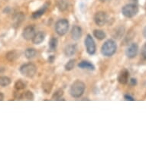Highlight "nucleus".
Wrapping results in <instances>:
<instances>
[{
  "mask_svg": "<svg viewBox=\"0 0 146 146\" xmlns=\"http://www.w3.org/2000/svg\"><path fill=\"white\" fill-rule=\"evenodd\" d=\"M63 96H64V90H61V89H58L53 94L52 100H60Z\"/></svg>",
  "mask_w": 146,
  "mask_h": 146,
  "instance_id": "22",
  "label": "nucleus"
},
{
  "mask_svg": "<svg viewBox=\"0 0 146 146\" xmlns=\"http://www.w3.org/2000/svg\"><path fill=\"white\" fill-rule=\"evenodd\" d=\"M4 100V95L2 93H0V101H2Z\"/></svg>",
  "mask_w": 146,
  "mask_h": 146,
  "instance_id": "32",
  "label": "nucleus"
},
{
  "mask_svg": "<svg viewBox=\"0 0 146 146\" xmlns=\"http://www.w3.org/2000/svg\"><path fill=\"white\" fill-rule=\"evenodd\" d=\"M42 90L45 94H50L52 90V84L50 83H44L42 84Z\"/></svg>",
  "mask_w": 146,
  "mask_h": 146,
  "instance_id": "24",
  "label": "nucleus"
},
{
  "mask_svg": "<svg viewBox=\"0 0 146 146\" xmlns=\"http://www.w3.org/2000/svg\"><path fill=\"white\" fill-rule=\"evenodd\" d=\"M26 87V84L25 82H23L22 80H19L15 82V88L16 90H24L25 88Z\"/></svg>",
  "mask_w": 146,
  "mask_h": 146,
  "instance_id": "23",
  "label": "nucleus"
},
{
  "mask_svg": "<svg viewBox=\"0 0 146 146\" xmlns=\"http://www.w3.org/2000/svg\"><path fill=\"white\" fill-rule=\"evenodd\" d=\"M141 56L144 60H146V43L142 45L141 48Z\"/></svg>",
  "mask_w": 146,
  "mask_h": 146,
  "instance_id": "27",
  "label": "nucleus"
},
{
  "mask_svg": "<svg viewBox=\"0 0 146 146\" xmlns=\"http://www.w3.org/2000/svg\"><path fill=\"white\" fill-rule=\"evenodd\" d=\"M69 29V22L65 19L58 20L55 24V31L59 36H64Z\"/></svg>",
  "mask_w": 146,
  "mask_h": 146,
  "instance_id": "5",
  "label": "nucleus"
},
{
  "mask_svg": "<svg viewBox=\"0 0 146 146\" xmlns=\"http://www.w3.org/2000/svg\"><path fill=\"white\" fill-rule=\"evenodd\" d=\"M139 52V45L137 43H132L125 49V55L129 58H135Z\"/></svg>",
  "mask_w": 146,
  "mask_h": 146,
  "instance_id": "7",
  "label": "nucleus"
},
{
  "mask_svg": "<svg viewBox=\"0 0 146 146\" xmlns=\"http://www.w3.org/2000/svg\"><path fill=\"white\" fill-rule=\"evenodd\" d=\"M142 34H143V36H144V38L146 39V26L143 29V31H142Z\"/></svg>",
  "mask_w": 146,
  "mask_h": 146,
  "instance_id": "31",
  "label": "nucleus"
},
{
  "mask_svg": "<svg viewBox=\"0 0 146 146\" xmlns=\"http://www.w3.org/2000/svg\"><path fill=\"white\" fill-rule=\"evenodd\" d=\"M36 54H37V51H36V50L35 48H27L26 50H25V55L27 59H29V60L35 58L36 56Z\"/></svg>",
  "mask_w": 146,
  "mask_h": 146,
  "instance_id": "17",
  "label": "nucleus"
},
{
  "mask_svg": "<svg viewBox=\"0 0 146 146\" xmlns=\"http://www.w3.org/2000/svg\"><path fill=\"white\" fill-rule=\"evenodd\" d=\"M94 36L97 38L98 40H103L104 38H106V35L103 30H100V29H96L94 31Z\"/></svg>",
  "mask_w": 146,
  "mask_h": 146,
  "instance_id": "18",
  "label": "nucleus"
},
{
  "mask_svg": "<svg viewBox=\"0 0 146 146\" xmlns=\"http://www.w3.org/2000/svg\"><path fill=\"white\" fill-rule=\"evenodd\" d=\"M19 57V53L17 52L15 50H11L9 52H8L7 54H6V55H5V58H6L9 61H10V62L15 61Z\"/></svg>",
  "mask_w": 146,
  "mask_h": 146,
  "instance_id": "16",
  "label": "nucleus"
},
{
  "mask_svg": "<svg viewBox=\"0 0 146 146\" xmlns=\"http://www.w3.org/2000/svg\"><path fill=\"white\" fill-rule=\"evenodd\" d=\"M94 22L98 26H103L107 22V15L104 12H96L94 15Z\"/></svg>",
  "mask_w": 146,
  "mask_h": 146,
  "instance_id": "8",
  "label": "nucleus"
},
{
  "mask_svg": "<svg viewBox=\"0 0 146 146\" xmlns=\"http://www.w3.org/2000/svg\"><path fill=\"white\" fill-rule=\"evenodd\" d=\"M58 39L56 38H51L50 39V41H49V44H48L50 51H55L56 49H57V47H58Z\"/></svg>",
  "mask_w": 146,
  "mask_h": 146,
  "instance_id": "19",
  "label": "nucleus"
},
{
  "mask_svg": "<svg viewBox=\"0 0 146 146\" xmlns=\"http://www.w3.org/2000/svg\"><path fill=\"white\" fill-rule=\"evenodd\" d=\"M54 60H55V57H54V55L49 56V58H48V62L50 63V64H52V63H54Z\"/></svg>",
  "mask_w": 146,
  "mask_h": 146,
  "instance_id": "30",
  "label": "nucleus"
},
{
  "mask_svg": "<svg viewBox=\"0 0 146 146\" xmlns=\"http://www.w3.org/2000/svg\"><path fill=\"white\" fill-rule=\"evenodd\" d=\"M58 8L61 12L66 11L68 8V3L67 0H59L58 2Z\"/></svg>",
  "mask_w": 146,
  "mask_h": 146,
  "instance_id": "21",
  "label": "nucleus"
},
{
  "mask_svg": "<svg viewBox=\"0 0 146 146\" xmlns=\"http://www.w3.org/2000/svg\"><path fill=\"white\" fill-rule=\"evenodd\" d=\"M23 98L27 100H34V94H32L31 91H26L25 93L23 94Z\"/></svg>",
  "mask_w": 146,
  "mask_h": 146,
  "instance_id": "26",
  "label": "nucleus"
},
{
  "mask_svg": "<svg viewBox=\"0 0 146 146\" xmlns=\"http://www.w3.org/2000/svg\"><path fill=\"white\" fill-rule=\"evenodd\" d=\"M124 99L127 101H135V99H134V97H132V96H130L129 94H125L124 96Z\"/></svg>",
  "mask_w": 146,
  "mask_h": 146,
  "instance_id": "28",
  "label": "nucleus"
},
{
  "mask_svg": "<svg viewBox=\"0 0 146 146\" xmlns=\"http://www.w3.org/2000/svg\"><path fill=\"white\" fill-rule=\"evenodd\" d=\"M44 39H45V34L44 33L43 31H38L34 35L32 42L35 44H40L44 41Z\"/></svg>",
  "mask_w": 146,
  "mask_h": 146,
  "instance_id": "13",
  "label": "nucleus"
},
{
  "mask_svg": "<svg viewBox=\"0 0 146 146\" xmlns=\"http://www.w3.org/2000/svg\"><path fill=\"white\" fill-rule=\"evenodd\" d=\"M78 67L80 69H86L88 70H95V66L92 63L89 62L87 60H83L81 62L78 64Z\"/></svg>",
  "mask_w": 146,
  "mask_h": 146,
  "instance_id": "15",
  "label": "nucleus"
},
{
  "mask_svg": "<svg viewBox=\"0 0 146 146\" xmlns=\"http://www.w3.org/2000/svg\"><path fill=\"white\" fill-rule=\"evenodd\" d=\"M77 51V45L76 44H69L64 49V54L67 57H72L74 55Z\"/></svg>",
  "mask_w": 146,
  "mask_h": 146,
  "instance_id": "14",
  "label": "nucleus"
},
{
  "mask_svg": "<svg viewBox=\"0 0 146 146\" xmlns=\"http://www.w3.org/2000/svg\"><path fill=\"white\" fill-rule=\"evenodd\" d=\"M129 84L131 85V86H135V85H137V80L135 79V78H131V79L129 80Z\"/></svg>",
  "mask_w": 146,
  "mask_h": 146,
  "instance_id": "29",
  "label": "nucleus"
},
{
  "mask_svg": "<svg viewBox=\"0 0 146 146\" xmlns=\"http://www.w3.org/2000/svg\"><path fill=\"white\" fill-rule=\"evenodd\" d=\"M139 7L137 4L130 3L124 5L122 9V13L126 18H133L139 13Z\"/></svg>",
  "mask_w": 146,
  "mask_h": 146,
  "instance_id": "4",
  "label": "nucleus"
},
{
  "mask_svg": "<svg viewBox=\"0 0 146 146\" xmlns=\"http://www.w3.org/2000/svg\"><path fill=\"white\" fill-rule=\"evenodd\" d=\"M35 35V29L33 25H28L23 29L22 31V37L26 41L32 40Z\"/></svg>",
  "mask_w": 146,
  "mask_h": 146,
  "instance_id": "9",
  "label": "nucleus"
},
{
  "mask_svg": "<svg viewBox=\"0 0 146 146\" xmlns=\"http://www.w3.org/2000/svg\"><path fill=\"white\" fill-rule=\"evenodd\" d=\"M71 37L74 41H78L82 37V29L78 25H74L71 29Z\"/></svg>",
  "mask_w": 146,
  "mask_h": 146,
  "instance_id": "11",
  "label": "nucleus"
},
{
  "mask_svg": "<svg viewBox=\"0 0 146 146\" xmlns=\"http://www.w3.org/2000/svg\"><path fill=\"white\" fill-rule=\"evenodd\" d=\"M100 2H102V3H105V2H108V1H110V0H100Z\"/></svg>",
  "mask_w": 146,
  "mask_h": 146,
  "instance_id": "34",
  "label": "nucleus"
},
{
  "mask_svg": "<svg viewBox=\"0 0 146 146\" xmlns=\"http://www.w3.org/2000/svg\"><path fill=\"white\" fill-rule=\"evenodd\" d=\"M129 80V71L127 69H122L118 76V81L122 85L128 84Z\"/></svg>",
  "mask_w": 146,
  "mask_h": 146,
  "instance_id": "10",
  "label": "nucleus"
},
{
  "mask_svg": "<svg viewBox=\"0 0 146 146\" xmlns=\"http://www.w3.org/2000/svg\"><path fill=\"white\" fill-rule=\"evenodd\" d=\"M48 3H46L43 6H41V8H40L38 10H37L35 12H34L31 15V18L33 19H38L40 18L41 16H42L45 12L47 11L48 9Z\"/></svg>",
  "mask_w": 146,
  "mask_h": 146,
  "instance_id": "12",
  "label": "nucleus"
},
{
  "mask_svg": "<svg viewBox=\"0 0 146 146\" xmlns=\"http://www.w3.org/2000/svg\"><path fill=\"white\" fill-rule=\"evenodd\" d=\"M19 71L25 77L32 78L35 76L36 72H37V67L32 63H27L20 67Z\"/></svg>",
  "mask_w": 146,
  "mask_h": 146,
  "instance_id": "3",
  "label": "nucleus"
},
{
  "mask_svg": "<svg viewBox=\"0 0 146 146\" xmlns=\"http://www.w3.org/2000/svg\"><path fill=\"white\" fill-rule=\"evenodd\" d=\"M116 50H117V44L115 41L113 39H109L102 45L101 53L105 57H112L113 54H115Z\"/></svg>",
  "mask_w": 146,
  "mask_h": 146,
  "instance_id": "1",
  "label": "nucleus"
},
{
  "mask_svg": "<svg viewBox=\"0 0 146 146\" xmlns=\"http://www.w3.org/2000/svg\"><path fill=\"white\" fill-rule=\"evenodd\" d=\"M75 61H76V60H74V59L70 60L66 64V65H65V70H66L67 71H70L71 70L74 69V67L75 65Z\"/></svg>",
  "mask_w": 146,
  "mask_h": 146,
  "instance_id": "25",
  "label": "nucleus"
},
{
  "mask_svg": "<svg viewBox=\"0 0 146 146\" xmlns=\"http://www.w3.org/2000/svg\"><path fill=\"white\" fill-rule=\"evenodd\" d=\"M131 1V3H134V4H138V1L139 0H130Z\"/></svg>",
  "mask_w": 146,
  "mask_h": 146,
  "instance_id": "33",
  "label": "nucleus"
},
{
  "mask_svg": "<svg viewBox=\"0 0 146 146\" xmlns=\"http://www.w3.org/2000/svg\"><path fill=\"white\" fill-rule=\"evenodd\" d=\"M11 79L6 76H0V86L5 87L11 84Z\"/></svg>",
  "mask_w": 146,
  "mask_h": 146,
  "instance_id": "20",
  "label": "nucleus"
},
{
  "mask_svg": "<svg viewBox=\"0 0 146 146\" xmlns=\"http://www.w3.org/2000/svg\"><path fill=\"white\" fill-rule=\"evenodd\" d=\"M85 84L80 80H76L72 84L70 89V94L72 97L74 98H80L83 96L84 91H85Z\"/></svg>",
  "mask_w": 146,
  "mask_h": 146,
  "instance_id": "2",
  "label": "nucleus"
},
{
  "mask_svg": "<svg viewBox=\"0 0 146 146\" xmlns=\"http://www.w3.org/2000/svg\"><path fill=\"white\" fill-rule=\"evenodd\" d=\"M85 43V47H86V52L88 53L90 55H93L96 53V47L95 41H94V38H92V36L90 35H87L84 41Z\"/></svg>",
  "mask_w": 146,
  "mask_h": 146,
  "instance_id": "6",
  "label": "nucleus"
}]
</instances>
